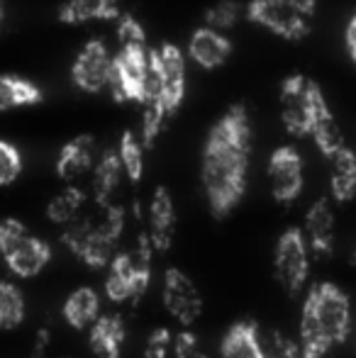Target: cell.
Instances as JSON below:
<instances>
[{
	"mask_svg": "<svg viewBox=\"0 0 356 358\" xmlns=\"http://www.w3.org/2000/svg\"><path fill=\"white\" fill-rule=\"evenodd\" d=\"M252 122L244 105H232L210 129L203 149V188L215 217H227L247 190Z\"/></svg>",
	"mask_w": 356,
	"mask_h": 358,
	"instance_id": "1",
	"label": "cell"
},
{
	"mask_svg": "<svg viewBox=\"0 0 356 358\" xmlns=\"http://www.w3.org/2000/svg\"><path fill=\"white\" fill-rule=\"evenodd\" d=\"M352 334V302L334 283H315L300 317V358H325Z\"/></svg>",
	"mask_w": 356,
	"mask_h": 358,
	"instance_id": "2",
	"label": "cell"
},
{
	"mask_svg": "<svg viewBox=\"0 0 356 358\" xmlns=\"http://www.w3.org/2000/svg\"><path fill=\"white\" fill-rule=\"evenodd\" d=\"M98 220L78 215L73 222H69L62 234V241L69 246V251L90 268H105L113 261L115 246H118L124 227L122 208L113 203L98 205Z\"/></svg>",
	"mask_w": 356,
	"mask_h": 358,
	"instance_id": "3",
	"label": "cell"
},
{
	"mask_svg": "<svg viewBox=\"0 0 356 358\" xmlns=\"http://www.w3.org/2000/svg\"><path fill=\"white\" fill-rule=\"evenodd\" d=\"M152 241L147 234H142L132 251L113 256V261L108 264V278H105V292L110 300L127 302L147 292L149 280H152Z\"/></svg>",
	"mask_w": 356,
	"mask_h": 358,
	"instance_id": "4",
	"label": "cell"
},
{
	"mask_svg": "<svg viewBox=\"0 0 356 358\" xmlns=\"http://www.w3.org/2000/svg\"><path fill=\"white\" fill-rule=\"evenodd\" d=\"M0 256L17 278H34L52 261V246L29 234L20 220L5 217L0 222Z\"/></svg>",
	"mask_w": 356,
	"mask_h": 358,
	"instance_id": "5",
	"label": "cell"
},
{
	"mask_svg": "<svg viewBox=\"0 0 356 358\" xmlns=\"http://www.w3.org/2000/svg\"><path fill=\"white\" fill-rule=\"evenodd\" d=\"M273 275L290 297L303 292L310 275V246L303 229L290 227L278 236L273 249Z\"/></svg>",
	"mask_w": 356,
	"mask_h": 358,
	"instance_id": "6",
	"label": "cell"
},
{
	"mask_svg": "<svg viewBox=\"0 0 356 358\" xmlns=\"http://www.w3.org/2000/svg\"><path fill=\"white\" fill-rule=\"evenodd\" d=\"M322 95L320 85L305 76H290L280 85V117L293 137L310 134L315 103Z\"/></svg>",
	"mask_w": 356,
	"mask_h": 358,
	"instance_id": "7",
	"label": "cell"
},
{
	"mask_svg": "<svg viewBox=\"0 0 356 358\" xmlns=\"http://www.w3.org/2000/svg\"><path fill=\"white\" fill-rule=\"evenodd\" d=\"M247 17L285 39H303L310 32V15L300 13L293 0H249Z\"/></svg>",
	"mask_w": 356,
	"mask_h": 358,
	"instance_id": "8",
	"label": "cell"
},
{
	"mask_svg": "<svg viewBox=\"0 0 356 358\" xmlns=\"http://www.w3.org/2000/svg\"><path fill=\"white\" fill-rule=\"evenodd\" d=\"M149 52H152L149 44L147 47H120V52L113 57L108 88L118 103H124V100H137L139 103Z\"/></svg>",
	"mask_w": 356,
	"mask_h": 358,
	"instance_id": "9",
	"label": "cell"
},
{
	"mask_svg": "<svg viewBox=\"0 0 356 358\" xmlns=\"http://www.w3.org/2000/svg\"><path fill=\"white\" fill-rule=\"evenodd\" d=\"M152 54H154V64H157V71H159V83H162L157 105L169 117H173V113H176L178 105L183 103V95H185L183 52H180L176 44H162L159 49H152Z\"/></svg>",
	"mask_w": 356,
	"mask_h": 358,
	"instance_id": "10",
	"label": "cell"
},
{
	"mask_svg": "<svg viewBox=\"0 0 356 358\" xmlns=\"http://www.w3.org/2000/svg\"><path fill=\"white\" fill-rule=\"evenodd\" d=\"M164 307L166 312L183 327H190L203 312V297L198 287L178 268H169L164 273V287H162Z\"/></svg>",
	"mask_w": 356,
	"mask_h": 358,
	"instance_id": "11",
	"label": "cell"
},
{
	"mask_svg": "<svg viewBox=\"0 0 356 358\" xmlns=\"http://www.w3.org/2000/svg\"><path fill=\"white\" fill-rule=\"evenodd\" d=\"M110 66H113V54L103 39H90L78 52L76 62L71 66V78L86 93H100L108 88Z\"/></svg>",
	"mask_w": 356,
	"mask_h": 358,
	"instance_id": "12",
	"label": "cell"
},
{
	"mask_svg": "<svg viewBox=\"0 0 356 358\" xmlns=\"http://www.w3.org/2000/svg\"><path fill=\"white\" fill-rule=\"evenodd\" d=\"M271 193L278 203L288 205L303 193V159L293 146H280L269 159Z\"/></svg>",
	"mask_w": 356,
	"mask_h": 358,
	"instance_id": "13",
	"label": "cell"
},
{
	"mask_svg": "<svg viewBox=\"0 0 356 358\" xmlns=\"http://www.w3.org/2000/svg\"><path fill=\"white\" fill-rule=\"evenodd\" d=\"M305 239L318 259L334 254V213L327 198H320L305 215Z\"/></svg>",
	"mask_w": 356,
	"mask_h": 358,
	"instance_id": "14",
	"label": "cell"
},
{
	"mask_svg": "<svg viewBox=\"0 0 356 358\" xmlns=\"http://www.w3.org/2000/svg\"><path fill=\"white\" fill-rule=\"evenodd\" d=\"M176 234V208L173 198L164 185L154 190L152 205H149V241L154 251H166Z\"/></svg>",
	"mask_w": 356,
	"mask_h": 358,
	"instance_id": "15",
	"label": "cell"
},
{
	"mask_svg": "<svg viewBox=\"0 0 356 358\" xmlns=\"http://www.w3.org/2000/svg\"><path fill=\"white\" fill-rule=\"evenodd\" d=\"M229 54H232V42L222 32L208 27V24L195 29L188 42V57L203 69L222 66L229 59Z\"/></svg>",
	"mask_w": 356,
	"mask_h": 358,
	"instance_id": "16",
	"label": "cell"
},
{
	"mask_svg": "<svg viewBox=\"0 0 356 358\" xmlns=\"http://www.w3.org/2000/svg\"><path fill=\"white\" fill-rule=\"evenodd\" d=\"M222 358H264L262 346V329L257 322L239 320L225 331L222 344H220Z\"/></svg>",
	"mask_w": 356,
	"mask_h": 358,
	"instance_id": "17",
	"label": "cell"
},
{
	"mask_svg": "<svg viewBox=\"0 0 356 358\" xmlns=\"http://www.w3.org/2000/svg\"><path fill=\"white\" fill-rule=\"evenodd\" d=\"M88 344L95 358H120L124 344V322L120 315H100L90 324Z\"/></svg>",
	"mask_w": 356,
	"mask_h": 358,
	"instance_id": "18",
	"label": "cell"
},
{
	"mask_svg": "<svg viewBox=\"0 0 356 358\" xmlns=\"http://www.w3.org/2000/svg\"><path fill=\"white\" fill-rule=\"evenodd\" d=\"M93 159H95V142L88 134L71 139L62 146L57 159V176L62 180H76L81 178L86 171L93 169Z\"/></svg>",
	"mask_w": 356,
	"mask_h": 358,
	"instance_id": "19",
	"label": "cell"
},
{
	"mask_svg": "<svg viewBox=\"0 0 356 358\" xmlns=\"http://www.w3.org/2000/svg\"><path fill=\"white\" fill-rule=\"evenodd\" d=\"M329 159V188L337 203H349L356 195V154L347 146L337 149Z\"/></svg>",
	"mask_w": 356,
	"mask_h": 358,
	"instance_id": "20",
	"label": "cell"
},
{
	"mask_svg": "<svg viewBox=\"0 0 356 358\" xmlns=\"http://www.w3.org/2000/svg\"><path fill=\"white\" fill-rule=\"evenodd\" d=\"M310 137L315 139L318 149L325 156H332L337 149L344 146V134L339 129L337 120H334L332 110H329L325 95H320L318 103H315V113H313V124H310Z\"/></svg>",
	"mask_w": 356,
	"mask_h": 358,
	"instance_id": "21",
	"label": "cell"
},
{
	"mask_svg": "<svg viewBox=\"0 0 356 358\" xmlns=\"http://www.w3.org/2000/svg\"><path fill=\"white\" fill-rule=\"evenodd\" d=\"M44 100V93L37 83L22 76L0 73V113H10L17 108H29Z\"/></svg>",
	"mask_w": 356,
	"mask_h": 358,
	"instance_id": "22",
	"label": "cell"
},
{
	"mask_svg": "<svg viewBox=\"0 0 356 358\" xmlns=\"http://www.w3.org/2000/svg\"><path fill=\"white\" fill-rule=\"evenodd\" d=\"M62 315L69 327L73 329H86L100 317V297L93 287H78L66 297L62 307Z\"/></svg>",
	"mask_w": 356,
	"mask_h": 358,
	"instance_id": "23",
	"label": "cell"
},
{
	"mask_svg": "<svg viewBox=\"0 0 356 358\" xmlns=\"http://www.w3.org/2000/svg\"><path fill=\"white\" fill-rule=\"evenodd\" d=\"M122 161H120L118 151H105L100 161L93 169V195L98 205H108L113 193L118 190L120 178H122Z\"/></svg>",
	"mask_w": 356,
	"mask_h": 358,
	"instance_id": "24",
	"label": "cell"
},
{
	"mask_svg": "<svg viewBox=\"0 0 356 358\" xmlns=\"http://www.w3.org/2000/svg\"><path fill=\"white\" fill-rule=\"evenodd\" d=\"M120 15L105 5V0H66L59 8V20L66 24H81L88 20H118Z\"/></svg>",
	"mask_w": 356,
	"mask_h": 358,
	"instance_id": "25",
	"label": "cell"
},
{
	"mask_svg": "<svg viewBox=\"0 0 356 358\" xmlns=\"http://www.w3.org/2000/svg\"><path fill=\"white\" fill-rule=\"evenodd\" d=\"M83 203H86V193L76 185H69L64 188L62 193H57L47 205V217L49 222L54 224H64L66 227L69 222H73L83 210Z\"/></svg>",
	"mask_w": 356,
	"mask_h": 358,
	"instance_id": "26",
	"label": "cell"
},
{
	"mask_svg": "<svg viewBox=\"0 0 356 358\" xmlns=\"http://www.w3.org/2000/svg\"><path fill=\"white\" fill-rule=\"evenodd\" d=\"M24 295L17 285L8 283V280H0V331L17 329L24 322Z\"/></svg>",
	"mask_w": 356,
	"mask_h": 358,
	"instance_id": "27",
	"label": "cell"
},
{
	"mask_svg": "<svg viewBox=\"0 0 356 358\" xmlns=\"http://www.w3.org/2000/svg\"><path fill=\"white\" fill-rule=\"evenodd\" d=\"M118 156L122 161V171L132 183H139L144 173V144L139 137H134L132 132H124L120 139Z\"/></svg>",
	"mask_w": 356,
	"mask_h": 358,
	"instance_id": "28",
	"label": "cell"
},
{
	"mask_svg": "<svg viewBox=\"0 0 356 358\" xmlns=\"http://www.w3.org/2000/svg\"><path fill=\"white\" fill-rule=\"evenodd\" d=\"M239 15H242L239 3H234V0H220L213 8H208V13H205V24L218 29V32H225V29L234 27Z\"/></svg>",
	"mask_w": 356,
	"mask_h": 358,
	"instance_id": "29",
	"label": "cell"
},
{
	"mask_svg": "<svg viewBox=\"0 0 356 358\" xmlns=\"http://www.w3.org/2000/svg\"><path fill=\"white\" fill-rule=\"evenodd\" d=\"M22 173V154L15 144L0 139V185H10Z\"/></svg>",
	"mask_w": 356,
	"mask_h": 358,
	"instance_id": "30",
	"label": "cell"
},
{
	"mask_svg": "<svg viewBox=\"0 0 356 358\" xmlns=\"http://www.w3.org/2000/svg\"><path fill=\"white\" fill-rule=\"evenodd\" d=\"M262 346L264 358H300V346L293 344L288 336H283L276 329L262 334Z\"/></svg>",
	"mask_w": 356,
	"mask_h": 358,
	"instance_id": "31",
	"label": "cell"
},
{
	"mask_svg": "<svg viewBox=\"0 0 356 358\" xmlns=\"http://www.w3.org/2000/svg\"><path fill=\"white\" fill-rule=\"evenodd\" d=\"M118 39H120V47H147V32H144V27L132 17V15L120 13Z\"/></svg>",
	"mask_w": 356,
	"mask_h": 358,
	"instance_id": "32",
	"label": "cell"
},
{
	"mask_svg": "<svg viewBox=\"0 0 356 358\" xmlns=\"http://www.w3.org/2000/svg\"><path fill=\"white\" fill-rule=\"evenodd\" d=\"M173 344V334L166 327H159L149 334L147 346H144V358H166Z\"/></svg>",
	"mask_w": 356,
	"mask_h": 358,
	"instance_id": "33",
	"label": "cell"
},
{
	"mask_svg": "<svg viewBox=\"0 0 356 358\" xmlns=\"http://www.w3.org/2000/svg\"><path fill=\"white\" fill-rule=\"evenodd\" d=\"M47 346H49V331L42 329L34 339V351H32V358H47Z\"/></svg>",
	"mask_w": 356,
	"mask_h": 358,
	"instance_id": "34",
	"label": "cell"
},
{
	"mask_svg": "<svg viewBox=\"0 0 356 358\" xmlns=\"http://www.w3.org/2000/svg\"><path fill=\"white\" fill-rule=\"evenodd\" d=\"M347 49L352 54V59L356 62V15L352 17V22L347 24Z\"/></svg>",
	"mask_w": 356,
	"mask_h": 358,
	"instance_id": "35",
	"label": "cell"
},
{
	"mask_svg": "<svg viewBox=\"0 0 356 358\" xmlns=\"http://www.w3.org/2000/svg\"><path fill=\"white\" fill-rule=\"evenodd\" d=\"M315 3H318V0H293V5H295V8H298L300 13H305V15H313Z\"/></svg>",
	"mask_w": 356,
	"mask_h": 358,
	"instance_id": "36",
	"label": "cell"
},
{
	"mask_svg": "<svg viewBox=\"0 0 356 358\" xmlns=\"http://www.w3.org/2000/svg\"><path fill=\"white\" fill-rule=\"evenodd\" d=\"M105 5H108L110 10H115V13L120 15V0H105Z\"/></svg>",
	"mask_w": 356,
	"mask_h": 358,
	"instance_id": "37",
	"label": "cell"
},
{
	"mask_svg": "<svg viewBox=\"0 0 356 358\" xmlns=\"http://www.w3.org/2000/svg\"><path fill=\"white\" fill-rule=\"evenodd\" d=\"M190 358H208V354H205V351H200V349H198V351H195V354L190 356Z\"/></svg>",
	"mask_w": 356,
	"mask_h": 358,
	"instance_id": "38",
	"label": "cell"
},
{
	"mask_svg": "<svg viewBox=\"0 0 356 358\" xmlns=\"http://www.w3.org/2000/svg\"><path fill=\"white\" fill-rule=\"evenodd\" d=\"M0 22H3V0H0Z\"/></svg>",
	"mask_w": 356,
	"mask_h": 358,
	"instance_id": "39",
	"label": "cell"
},
{
	"mask_svg": "<svg viewBox=\"0 0 356 358\" xmlns=\"http://www.w3.org/2000/svg\"><path fill=\"white\" fill-rule=\"evenodd\" d=\"M354 261H356V254H354Z\"/></svg>",
	"mask_w": 356,
	"mask_h": 358,
	"instance_id": "40",
	"label": "cell"
}]
</instances>
